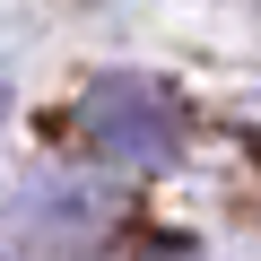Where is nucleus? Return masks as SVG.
<instances>
[{
    "label": "nucleus",
    "instance_id": "obj_1",
    "mask_svg": "<svg viewBox=\"0 0 261 261\" xmlns=\"http://www.w3.org/2000/svg\"><path fill=\"white\" fill-rule=\"evenodd\" d=\"M174 96L148 87V79H96L87 87V140L105 157H130V166H157L174 148Z\"/></svg>",
    "mask_w": 261,
    "mask_h": 261
},
{
    "label": "nucleus",
    "instance_id": "obj_2",
    "mask_svg": "<svg viewBox=\"0 0 261 261\" xmlns=\"http://www.w3.org/2000/svg\"><path fill=\"white\" fill-rule=\"evenodd\" d=\"M140 261H200V244H183V235H174V244H148Z\"/></svg>",
    "mask_w": 261,
    "mask_h": 261
},
{
    "label": "nucleus",
    "instance_id": "obj_3",
    "mask_svg": "<svg viewBox=\"0 0 261 261\" xmlns=\"http://www.w3.org/2000/svg\"><path fill=\"white\" fill-rule=\"evenodd\" d=\"M0 113H9V87H0Z\"/></svg>",
    "mask_w": 261,
    "mask_h": 261
}]
</instances>
